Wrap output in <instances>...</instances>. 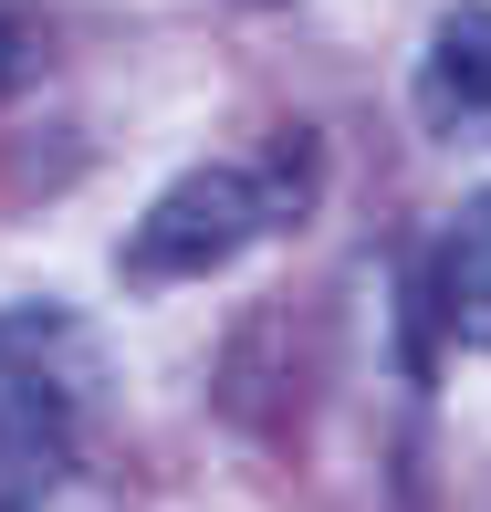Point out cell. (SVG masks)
<instances>
[{"label":"cell","mask_w":491,"mask_h":512,"mask_svg":"<svg viewBox=\"0 0 491 512\" xmlns=\"http://www.w3.org/2000/svg\"><path fill=\"white\" fill-rule=\"evenodd\" d=\"M314 199V147L283 136L272 157H209V168L168 178L147 199V220L126 230V283H199V272L241 262L262 230H293Z\"/></svg>","instance_id":"6da1fadb"},{"label":"cell","mask_w":491,"mask_h":512,"mask_svg":"<svg viewBox=\"0 0 491 512\" xmlns=\"http://www.w3.org/2000/svg\"><path fill=\"white\" fill-rule=\"evenodd\" d=\"M84 356L63 314H0V512H32L74 471Z\"/></svg>","instance_id":"7a4b0ae2"},{"label":"cell","mask_w":491,"mask_h":512,"mask_svg":"<svg viewBox=\"0 0 491 512\" xmlns=\"http://www.w3.org/2000/svg\"><path fill=\"white\" fill-rule=\"evenodd\" d=\"M408 105H418V126H429L439 147H460V157L491 147V0H460V11L429 21Z\"/></svg>","instance_id":"3957f363"},{"label":"cell","mask_w":491,"mask_h":512,"mask_svg":"<svg viewBox=\"0 0 491 512\" xmlns=\"http://www.w3.org/2000/svg\"><path fill=\"white\" fill-rule=\"evenodd\" d=\"M418 304L450 324L460 345H481V356H491V189H471L450 220H439L429 272H418Z\"/></svg>","instance_id":"277c9868"},{"label":"cell","mask_w":491,"mask_h":512,"mask_svg":"<svg viewBox=\"0 0 491 512\" xmlns=\"http://www.w3.org/2000/svg\"><path fill=\"white\" fill-rule=\"evenodd\" d=\"M21 74H32V21H21L11 0H0V95H11Z\"/></svg>","instance_id":"5b68a950"}]
</instances>
